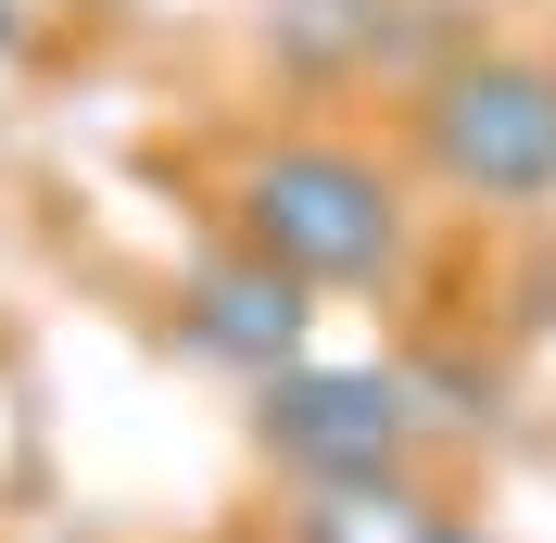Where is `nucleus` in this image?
I'll list each match as a JSON object with an SVG mask.
<instances>
[{
  "instance_id": "obj_2",
  "label": "nucleus",
  "mask_w": 556,
  "mask_h": 543,
  "mask_svg": "<svg viewBox=\"0 0 556 543\" xmlns=\"http://www.w3.org/2000/svg\"><path fill=\"white\" fill-rule=\"evenodd\" d=\"M417 152L468 203H544L556 190V64H531V51L443 64L430 102H417Z\"/></svg>"
},
{
  "instance_id": "obj_4",
  "label": "nucleus",
  "mask_w": 556,
  "mask_h": 543,
  "mask_svg": "<svg viewBox=\"0 0 556 543\" xmlns=\"http://www.w3.org/2000/svg\"><path fill=\"white\" fill-rule=\"evenodd\" d=\"M190 341L203 354H228V367L278 379V367H304V278H278L266 253H215V266H190Z\"/></svg>"
},
{
  "instance_id": "obj_3",
  "label": "nucleus",
  "mask_w": 556,
  "mask_h": 543,
  "mask_svg": "<svg viewBox=\"0 0 556 543\" xmlns=\"http://www.w3.org/2000/svg\"><path fill=\"white\" fill-rule=\"evenodd\" d=\"M266 455L316 493H342V480H392L417 442V392L392 367H278L266 405H253Z\"/></svg>"
},
{
  "instance_id": "obj_5",
  "label": "nucleus",
  "mask_w": 556,
  "mask_h": 543,
  "mask_svg": "<svg viewBox=\"0 0 556 543\" xmlns=\"http://www.w3.org/2000/svg\"><path fill=\"white\" fill-rule=\"evenodd\" d=\"M417 543H493V531H468V518H417Z\"/></svg>"
},
{
  "instance_id": "obj_1",
  "label": "nucleus",
  "mask_w": 556,
  "mask_h": 543,
  "mask_svg": "<svg viewBox=\"0 0 556 543\" xmlns=\"http://www.w3.org/2000/svg\"><path fill=\"white\" fill-rule=\"evenodd\" d=\"M241 253H266L304 291H342V278H380L405 253V203L342 139H278L241 165Z\"/></svg>"
}]
</instances>
